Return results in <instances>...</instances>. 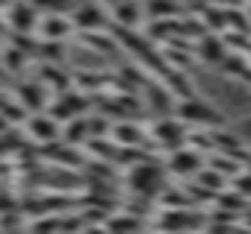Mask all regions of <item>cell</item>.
<instances>
[{"label": "cell", "mask_w": 251, "mask_h": 234, "mask_svg": "<svg viewBox=\"0 0 251 234\" xmlns=\"http://www.w3.org/2000/svg\"><path fill=\"white\" fill-rule=\"evenodd\" d=\"M26 61H29V56H26L24 50H18V47H9V50L3 53V67H6V73H21V70L26 67Z\"/></svg>", "instance_id": "cell-17"}, {"label": "cell", "mask_w": 251, "mask_h": 234, "mask_svg": "<svg viewBox=\"0 0 251 234\" xmlns=\"http://www.w3.org/2000/svg\"><path fill=\"white\" fill-rule=\"evenodd\" d=\"M210 170H216L219 176H237L243 167L234 161V155H228V152H219V155L210 161Z\"/></svg>", "instance_id": "cell-19"}, {"label": "cell", "mask_w": 251, "mask_h": 234, "mask_svg": "<svg viewBox=\"0 0 251 234\" xmlns=\"http://www.w3.org/2000/svg\"><path fill=\"white\" fill-rule=\"evenodd\" d=\"M41 85H50V88H56V94H62V91L70 88V76L64 73L59 64L44 61V64H41Z\"/></svg>", "instance_id": "cell-12"}, {"label": "cell", "mask_w": 251, "mask_h": 234, "mask_svg": "<svg viewBox=\"0 0 251 234\" xmlns=\"http://www.w3.org/2000/svg\"><path fill=\"white\" fill-rule=\"evenodd\" d=\"M187 146H193V149H213V138H210V132H193Z\"/></svg>", "instance_id": "cell-23"}, {"label": "cell", "mask_w": 251, "mask_h": 234, "mask_svg": "<svg viewBox=\"0 0 251 234\" xmlns=\"http://www.w3.org/2000/svg\"><path fill=\"white\" fill-rule=\"evenodd\" d=\"M246 226H249V229H251V211H249V217H246Z\"/></svg>", "instance_id": "cell-26"}, {"label": "cell", "mask_w": 251, "mask_h": 234, "mask_svg": "<svg viewBox=\"0 0 251 234\" xmlns=\"http://www.w3.org/2000/svg\"><path fill=\"white\" fill-rule=\"evenodd\" d=\"M196 178H199V187H204L207 193H216V190H222V181H225V176H219L216 170H199L196 173Z\"/></svg>", "instance_id": "cell-20"}, {"label": "cell", "mask_w": 251, "mask_h": 234, "mask_svg": "<svg viewBox=\"0 0 251 234\" xmlns=\"http://www.w3.org/2000/svg\"><path fill=\"white\" fill-rule=\"evenodd\" d=\"M3 6H9V0H0V9H3Z\"/></svg>", "instance_id": "cell-28"}, {"label": "cell", "mask_w": 251, "mask_h": 234, "mask_svg": "<svg viewBox=\"0 0 251 234\" xmlns=\"http://www.w3.org/2000/svg\"><path fill=\"white\" fill-rule=\"evenodd\" d=\"M178 120L181 123H196V126H210V129H216V126H222V115L216 112V109H210V106H204L201 100H193V97H184L181 100V106H178Z\"/></svg>", "instance_id": "cell-2"}, {"label": "cell", "mask_w": 251, "mask_h": 234, "mask_svg": "<svg viewBox=\"0 0 251 234\" xmlns=\"http://www.w3.org/2000/svg\"><path fill=\"white\" fill-rule=\"evenodd\" d=\"M0 32H3V24H0Z\"/></svg>", "instance_id": "cell-29"}, {"label": "cell", "mask_w": 251, "mask_h": 234, "mask_svg": "<svg viewBox=\"0 0 251 234\" xmlns=\"http://www.w3.org/2000/svg\"><path fill=\"white\" fill-rule=\"evenodd\" d=\"M70 24H73V29H79V32H91V29H102L105 18H102L94 6H82V9L73 12Z\"/></svg>", "instance_id": "cell-9"}, {"label": "cell", "mask_w": 251, "mask_h": 234, "mask_svg": "<svg viewBox=\"0 0 251 234\" xmlns=\"http://www.w3.org/2000/svg\"><path fill=\"white\" fill-rule=\"evenodd\" d=\"M35 6L29 3V0H15V3H9V29L12 32H29L32 35V29H35Z\"/></svg>", "instance_id": "cell-4"}, {"label": "cell", "mask_w": 251, "mask_h": 234, "mask_svg": "<svg viewBox=\"0 0 251 234\" xmlns=\"http://www.w3.org/2000/svg\"><path fill=\"white\" fill-rule=\"evenodd\" d=\"M111 138L117 146H140L143 144V132L134 123H114L111 126Z\"/></svg>", "instance_id": "cell-13"}, {"label": "cell", "mask_w": 251, "mask_h": 234, "mask_svg": "<svg viewBox=\"0 0 251 234\" xmlns=\"http://www.w3.org/2000/svg\"><path fill=\"white\" fill-rule=\"evenodd\" d=\"M184 123L181 120H173V117H161L155 123V141H161L164 146H181L184 144Z\"/></svg>", "instance_id": "cell-6"}, {"label": "cell", "mask_w": 251, "mask_h": 234, "mask_svg": "<svg viewBox=\"0 0 251 234\" xmlns=\"http://www.w3.org/2000/svg\"><path fill=\"white\" fill-rule=\"evenodd\" d=\"M15 94H18V103H21L29 115L41 112L44 103H47V100H44V85H41V82H35V85H32V82H21V85L15 88Z\"/></svg>", "instance_id": "cell-7"}, {"label": "cell", "mask_w": 251, "mask_h": 234, "mask_svg": "<svg viewBox=\"0 0 251 234\" xmlns=\"http://www.w3.org/2000/svg\"><path fill=\"white\" fill-rule=\"evenodd\" d=\"M199 56H201L204 64H222V58L228 56L225 53V41L216 38V35H204L199 41Z\"/></svg>", "instance_id": "cell-10"}, {"label": "cell", "mask_w": 251, "mask_h": 234, "mask_svg": "<svg viewBox=\"0 0 251 234\" xmlns=\"http://www.w3.org/2000/svg\"><path fill=\"white\" fill-rule=\"evenodd\" d=\"M143 88H146V97H149L152 109H158V112H167V109H170V97H167V91H164L161 85H155V82H143Z\"/></svg>", "instance_id": "cell-18"}, {"label": "cell", "mask_w": 251, "mask_h": 234, "mask_svg": "<svg viewBox=\"0 0 251 234\" xmlns=\"http://www.w3.org/2000/svg\"><path fill=\"white\" fill-rule=\"evenodd\" d=\"M111 9H114L117 27H126V29H134V27H137V21H140V6H137L134 0H117Z\"/></svg>", "instance_id": "cell-11"}, {"label": "cell", "mask_w": 251, "mask_h": 234, "mask_svg": "<svg viewBox=\"0 0 251 234\" xmlns=\"http://www.w3.org/2000/svg\"><path fill=\"white\" fill-rule=\"evenodd\" d=\"M167 170L173 176H181V178H187V176H196L199 173V152L193 149V146H173V152H170V158H167Z\"/></svg>", "instance_id": "cell-3"}, {"label": "cell", "mask_w": 251, "mask_h": 234, "mask_svg": "<svg viewBox=\"0 0 251 234\" xmlns=\"http://www.w3.org/2000/svg\"><path fill=\"white\" fill-rule=\"evenodd\" d=\"M35 56L44 58V61H53V64H62L64 58V44L56 38H44L41 44H35Z\"/></svg>", "instance_id": "cell-15"}, {"label": "cell", "mask_w": 251, "mask_h": 234, "mask_svg": "<svg viewBox=\"0 0 251 234\" xmlns=\"http://www.w3.org/2000/svg\"><path fill=\"white\" fill-rule=\"evenodd\" d=\"M82 38L88 44H94V50H102V53H117V38L114 35H102V29H91V32H82Z\"/></svg>", "instance_id": "cell-16"}, {"label": "cell", "mask_w": 251, "mask_h": 234, "mask_svg": "<svg viewBox=\"0 0 251 234\" xmlns=\"http://www.w3.org/2000/svg\"><path fill=\"white\" fill-rule=\"evenodd\" d=\"M128 184H131V190L140 193L143 199H152V196H158V190L164 187V170L155 167L152 161L131 164V170H128Z\"/></svg>", "instance_id": "cell-1"}, {"label": "cell", "mask_w": 251, "mask_h": 234, "mask_svg": "<svg viewBox=\"0 0 251 234\" xmlns=\"http://www.w3.org/2000/svg\"><path fill=\"white\" fill-rule=\"evenodd\" d=\"M91 135H88V117H70V120H64V135H62V141L64 144H85Z\"/></svg>", "instance_id": "cell-14"}, {"label": "cell", "mask_w": 251, "mask_h": 234, "mask_svg": "<svg viewBox=\"0 0 251 234\" xmlns=\"http://www.w3.org/2000/svg\"><path fill=\"white\" fill-rule=\"evenodd\" d=\"M222 67H225L231 76H243V79H249L251 82V64L249 61H243L240 56H225L222 58Z\"/></svg>", "instance_id": "cell-21"}, {"label": "cell", "mask_w": 251, "mask_h": 234, "mask_svg": "<svg viewBox=\"0 0 251 234\" xmlns=\"http://www.w3.org/2000/svg\"><path fill=\"white\" fill-rule=\"evenodd\" d=\"M231 178H234V184H237L234 190H237L240 196H251V173H249V170H246V173L231 176Z\"/></svg>", "instance_id": "cell-24"}, {"label": "cell", "mask_w": 251, "mask_h": 234, "mask_svg": "<svg viewBox=\"0 0 251 234\" xmlns=\"http://www.w3.org/2000/svg\"><path fill=\"white\" fill-rule=\"evenodd\" d=\"M41 35L44 38H56V41H64L70 32H73V24H70V18H64L62 12H50L44 21H41Z\"/></svg>", "instance_id": "cell-8"}, {"label": "cell", "mask_w": 251, "mask_h": 234, "mask_svg": "<svg viewBox=\"0 0 251 234\" xmlns=\"http://www.w3.org/2000/svg\"><path fill=\"white\" fill-rule=\"evenodd\" d=\"M24 126H26V132L32 135V141H38V144H50V141H56V135H59V126H56V120L47 115H35L24 120Z\"/></svg>", "instance_id": "cell-5"}, {"label": "cell", "mask_w": 251, "mask_h": 234, "mask_svg": "<svg viewBox=\"0 0 251 234\" xmlns=\"http://www.w3.org/2000/svg\"><path fill=\"white\" fill-rule=\"evenodd\" d=\"M152 18H164V15H176L178 12V6L173 3V0H146V6H143Z\"/></svg>", "instance_id": "cell-22"}, {"label": "cell", "mask_w": 251, "mask_h": 234, "mask_svg": "<svg viewBox=\"0 0 251 234\" xmlns=\"http://www.w3.org/2000/svg\"><path fill=\"white\" fill-rule=\"evenodd\" d=\"M29 3L47 9V12H62V9H67V0H29Z\"/></svg>", "instance_id": "cell-25"}, {"label": "cell", "mask_w": 251, "mask_h": 234, "mask_svg": "<svg viewBox=\"0 0 251 234\" xmlns=\"http://www.w3.org/2000/svg\"><path fill=\"white\" fill-rule=\"evenodd\" d=\"M100 3H108V6H114V3H117V0H100Z\"/></svg>", "instance_id": "cell-27"}]
</instances>
